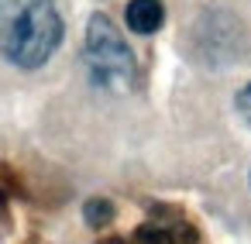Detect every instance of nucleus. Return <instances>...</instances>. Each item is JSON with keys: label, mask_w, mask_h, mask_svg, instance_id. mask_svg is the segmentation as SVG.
Instances as JSON below:
<instances>
[{"label": "nucleus", "mask_w": 251, "mask_h": 244, "mask_svg": "<svg viewBox=\"0 0 251 244\" xmlns=\"http://www.w3.org/2000/svg\"><path fill=\"white\" fill-rule=\"evenodd\" d=\"M124 18L134 35H155L165 21V7H162V0H131Z\"/></svg>", "instance_id": "3"}, {"label": "nucleus", "mask_w": 251, "mask_h": 244, "mask_svg": "<svg viewBox=\"0 0 251 244\" xmlns=\"http://www.w3.org/2000/svg\"><path fill=\"white\" fill-rule=\"evenodd\" d=\"M169 230H172V241H176V244H196V227H189V223H172Z\"/></svg>", "instance_id": "6"}, {"label": "nucleus", "mask_w": 251, "mask_h": 244, "mask_svg": "<svg viewBox=\"0 0 251 244\" xmlns=\"http://www.w3.org/2000/svg\"><path fill=\"white\" fill-rule=\"evenodd\" d=\"M4 206H7V196H4V193H0V210H4Z\"/></svg>", "instance_id": "9"}, {"label": "nucleus", "mask_w": 251, "mask_h": 244, "mask_svg": "<svg viewBox=\"0 0 251 244\" xmlns=\"http://www.w3.org/2000/svg\"><path fill=\"white\" fill-rule=\"evenodd\" d=\"M237 114H241V121L251 127V83L237 93Z\"/></svg>", "instance_id": "7"}, {"label": "nucleus", "mask_w": 251, "mask_h": 244, "mask_svg": "<svg viewBox=\"0 0 251 244\" xmlns=\"http://www.w3.org/2000/svg\"><path fill=\"white\" fill-rule=\"evenodd\" d=\"M62 42L52 0H0V49L18 69H42Z\"/></svg>", "instance_id": "1"}, {"label": "nucleus", "mask_w": 251, "mask_h": 244, "mask_svg": "<svg viewBox=\"0 0 251 244\" xmlns=\"http://www.w3.org/2000/svg\"><path fill=\"white\" fill-rule=\"evenodd\" d=\"M134 241H138V244H176V241H172V230L162 227V223H145V227H138V230H134Z\"/></svg>", "instance_id": "5"}, {"label": "nucleus", "mask_w": 251, "mask_h": 244, "mask_svg": "<svg viewBox=\"0 0 251 244\" xmlns=\"http://www.w3.org/2000/svg\"><path fill=\"white\" fill-rule=\"evenodd\" d=\"M83 220H86L90 227H97V230L107 227V223L114 220V203H110V199H100V196H97V199H86V206H83Z\"/></svg>", "instance_id": "4"}, {"label": "nucleus", "mask_w": 251, "mask_h": 244, "mask_svg": "<svg viewBox=\"0 0 251 244\" xmlns=\"http://www.w3.org/2000/svg\"><path fill=\"white\" fill-rule=\"evenodd\" d=\"M86 62L100 86L124 90L134 79V55L107 14H93L86 24Z\"/></svg>", "instance_id": "2"}, {"label": "nucleus", "mask_w": 251, "mask_h": 244, "mask_svg": "<svg viewBox=\"0 0 251 244\" xmlns=\"http://www.w3.org/2000/svg\"><path fill=\"white\" fill-rule=\"evenodd\" d=\"M100 244H124V241H117V237H110V241H100Z\"/></svg>", "instance_id": "8"}]
</instances>
